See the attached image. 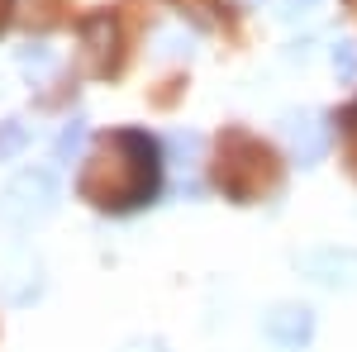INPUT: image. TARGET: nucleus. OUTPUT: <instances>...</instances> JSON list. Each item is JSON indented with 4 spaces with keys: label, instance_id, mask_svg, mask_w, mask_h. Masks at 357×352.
<instances>
[{
    "label": "nucleus",
    "instance_id": "obj_1",
    "mask_svg": "<svg viewBox=\"0 0 357 352\" xmlns=\"http://www.w3.org/2000/svg\"><path fill=\"white\" fill-rule=\"evenodd\" d=\"M158 176H162L158 143L143 129H119L96 143L82 171V195L100 210H134L158 195Z\"/></svg>",
    "mask_w": 357,
    "mask_h": 352
},
{
    "label": "nucleus",
    "instance_id": "obj_2",
    "mask_svg": "<svg viewBox=\"0 0 357 352\" xmlns=\"http://www.w3.org/2000/svg\"><path fill=\"white\" fill-rule=\"evenodd\" d=\"M215 176H220V186L229 190V195L252 200L257 190L276 186V162H272V153H267L257 138L248 143V158H234V148L220 138V167H215Z\"/></svg>",
    "mask_w": 357,
    "mask_h": 352
},
{
    "label": "nucleus",
    "instance_id": "obj_3",
    "mask_svg": "<svg viewBox=\"0 0 357 352\" xmlns=\"http://www.w3.org/2000/svg\"><path fill=\"white\" fill-rule=\"evenodd\" d=\"M48 205H53V181H48L43 171H24L15 186L5 190V200H0V215L15 219V224H29V219L43 215Z\"/></svg>",
    "mask_w": 357,
    "mask_h": 352
},
{
    "label": "nucleus",
    "instance_id": "obj_4",
    "mask_svg": "<svg viewBox=\"0 0 357 352\" xmlns=\"http://www.w3.org/2000/svg\"><path fill=\"white\" fill-rule=\"evenodd\" d=\"M296 262L324 286H357V252H348V247H314Z\"/></svg>",
    "mask_w": 357,
    "mask_h": 352
},
{
    "label": "nucleus",
    "instance_id": "obj_5",
    "mask_svg": "<svg viewBox=\"0 0 357 352\" xmlns=\"http://www.w3.org/2000/svg\"><path fill=\"white\" fill-rule=\"evenodd\" d=\"M310 328H314V319H310L305 305H281V309L267 314V338H272L281 352L305 348V343H310Z\"/></svg>",
    "mask_w": 357,
    "mask_h": 352
},
{
    "label": "nucleus",
    "instance_id": "obj_6",
    "mask_svg": "<svg viewBox=\"0 0 357 352\" xmlns=\"http://www.w3.org/2000/svg\"><path fill=\"white\" fill-rule=\"evenodd\" d=\"M20 143H24V129H20V124H10V129H5V138H0V153L20 148Z\"/></svg>",
    "mask_w": 357,
    "mask_h": 352
},
{
    "label": "nucleus",
    "instance_id": "obj_7",
    "mask_svg": "<svg viewBox=\"0 0 357 352\" xmlns=\"http://www.w3.org/2000/svg\"><path fill=\"white\" fill-rule=\"evenodd\" d=\"M348 138H353V148H357V105L348 109Z\"/></svg>",
    "mask_w": 357,
    "mask_h": 352
},
{
    "label": "nucleus",
    "instance_id": "obj_8",
    "mask_svg": "<svg viewBox=\"0 0 357 352\" xmlns=\"http://www.w3.org/2000/svg\"><path fill=\"white\" fill-rule=\"evenodd\" d=\"M5 5H10V0H0V24H5Z\"/></svg>",
    "mask_w": 357,
    "mask_h": 352
}]
</instances>
